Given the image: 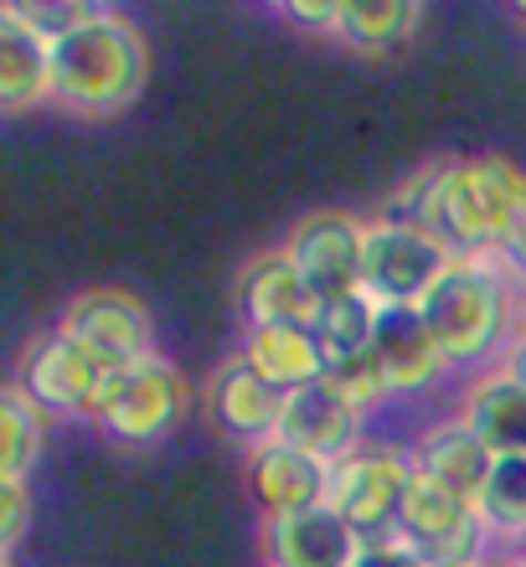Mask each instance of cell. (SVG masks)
<instances>
[{
  "mask_svg": "<svg viewBox=\"0 0 526 567\" xmlns=\"http://www.w3.org/2000/svg\"><path fill=\"white\" fill-rule=\"evenodd\" d=\"M42 449H47V413L21 388L6 382V392H0V480L27 485L31 470L42 464Z\"/></svg>",
  "mask_w": 526,
  "mask_h": 567,
  "instance_id": "ffe728a7",
  "label": "cell"
},
{
  "mask_svg": "<svg viewBox=\"0 0 526 567\" xmlns=\"http://www.w3.org/2000/svg\"><path fill=\"white\" fill-rule=\"evenodd\" d=\"M238 357L254 367L264 382H274L279 392H300L326 382V351H320L310 326H254L243 330Z\"/></svg>",
  "mask_w": 526,
  "mask_h": 567,
  "instance_id": "e0dca14e",
  "label": "cell"
},
{
  "mask_svg": "<svg viewBox=\"0 0 526 567\" xmlns=\"http://www.w3.org/2000/svg\"><path fill=\"white\" fill-rule=\"evenodd\" d=\"M114 372H120V367H109V361L99 357V351H89L78 336L52 326V330H37V336L21 346L11 388L27 392L47 419H93Z\"/></svg>",
  "mask_w": 526,
  "mask_h": 567,
  "instance_id": "5b68a950",
  "label": "cell"
},
{
  "mask_svg": "<svg viewBox=\"0 0 526 567\" xmlns=\"http://www.w3.org/2000/svg\"><path fill=\"white\" fill-rule=\"evenodd\" d=\"M285 403H289V392H279L274 382H264V377H258L238 351L217 361L212 377H207V419H212V429L223 433L227 444H238L243 454L279 439Z\"/></svg>",
  "mask_w": 526,
  "mask_h": 567,
  "instance_id": "30bf717a",
  "label": "cell"
},
{
  "mask_svg": "<svg viewBox=\"0 0 526 567\" xmlns=\"http://www.w3.org/2000/svg\"><path fill=\"white\" fill-rule=\"evenodd\" d=\"M326 388L341 392V398H347L357 413H377V408L392 398L388 372H382V357H377V346H372V351H361V357L331 361V367H326Z\"/></svg>",
  "mask_w": 526,
  "mask_h": 567,
  "instance_id": "cb8c5ba5",
  "label": "cell"
},
{
  "mask_svg": "<svg viewBox=\"0 0 526 567\" xmlns=\"http://www.w3.org/2000/svg\"><path fill=\"white\" fill-rule=\"evenodd\" d=\"M475 511H481V522L491 526V537L501 547H516L522 553L526 542V454H501L491 480L481 485L475 495Z\"/></svg>",
  "mask_w": 526,
  "mask_h": 567,
  "instance_id": "7402d4cb",
  "label": "cell"
},
{
  "mask_svg": "<svg viewBox=\"0 0 526 567\" xmlns=\"http://www.w3.org/2000/svg\"><path fill=\"white\" fill-rule=\"evenodd\" d=\"M496 367H501L506 377H516V382L526 388V330H516V341L506 346V357H501Z\"/></svg>",
  "mask_w": 526,
  "mask_h": 567,
  "instance_id": "f1b7e54d",
  "label": "cell"
},
{
  "mask_svg": "<svg viewBox=\"0 0 526 567\" xmlns=\"http://www.w3.org/2000/svg\"><path fill=\"white\" fill-rule=\"evenodd\" d=\"M522 553H526V542H522Z\"/></svg>",
  "mask_w": 526,
  "mask_h": 567,
  "instance_id": "d6a6232c",
  "label": "cell"
},
{
  "mask_svg": "<svg viewBox=\"0 0 526 567\" xmlns=\"http://www.w3.org/2000/svg\"><path fill=\"white\" fill-rule=\"evenodd\" d=\"M279 16H285L289 27H300V31H326V37H336V21H341V0H320V6H285Z\"/></svg>",
  "mask_w": 526,
  "mask_h": 567,
  "instance_id": "4316f807",
  "label": "cell"
},
{
  "mask_svg": "<svg viewBox=\"0 0 526 567\" xmlns=\"http://www.w3.org/2000/svg\"><path fill=\"white\" fill-rule=\"evenodd\" d=\"M285 254L320 305H326V299L361 295L367 223L351 217V212L316 207V212H305V217H295V227H289V238H285Z\"/></svg>",
  "mask_w": 526,
  "mask_h": 567,
  "instance_id": "ba28073f",
  "label": "cell"
},
{
  "mask_svg": "<svg viewBox=\"0 0 526 567\" xmlns=\"http://www.w3.org/2000/svg\"><path fill=\"white\" fill-rule=\"evenodd\" d=\"M516 11H522V16H526V0H522V6H516Z\"/></svg>",
  "mask_w": 526,
  "mask_h": 567,
  "instance_id": "1f68e13d",
  "label": "cell"
},
{
  "mask_svg": "<svg viewBox=\"0 0 526 567\" xmlns=\"http://www.w3.org/2000/svg\"><path fill=\"white\" fill-rule=\"evenodd\" d=\"M516 330H526V284H522V326H516Z\"/></svg>",
  "mask_w": 526,
  "mask_h": 567,
  "instance_id": "4dcf8cb0",
  "label": "cell"
},
{
  "mask_svg": "<svg viewBox=\"0 0 526 567\" xmlns=\"http://www.w3.org/2000/svg\"><path fill=\"white\" fill-rule=\"evenodd\" d=\"M361 423H367V413H357L341 392H331L326 382H316V388L289 392L279 439L295 444V449H305V454H316L320 464H331L336 470L347 454H357V449L367 444V439H361Z\"/></svg>",
  "mask_w": 526,
  "mask_h": 567,
  "instance_id": "5bb4252c",
  "label": "cell"
},
{
  "mask_svg": "<svg viewBox=\"0 0 526 567\" xmlns=\"http://www.w3.org/2000/svg\"><path fill=\"white\" fill-rule=\"evenodd\" d=\"M460 419L485 439L491 454H526V388L501 367L470 377L460 392Z\"/></svg>",
  "mask_w": 526,
  "mask_h": 567,
  "instance_id": "d6986e66",
  "label": "cell"
},
{
  "mask_svg": "<svg viewBox=\"0 0 526 567\" xmlns=\"http://www.w3.org/2000/svg\"><path fill=\"white\" fill-rule=\"evenodd\" d=\"M151 83V42L114 6L52 42V104L78 120H114Z\"/></svg>",
  "mask_w": 526,
  "mask_h": 567,
  "instance_id": "7a4b0ae2",
  "label": "cell"
},
{
  "mask_svg": "<svg viewBox=\"0 0 526 567\" xmlns=\"http://www.w3.org/2000/svg\"><path fill=\"white\" fill-rule=\"evenodd\" d=\"M408 485H413V454L392 444H361L331 470V511L357 532L361 547L398 542Z\"/></svg>",
  "mask_w": 526,
  "mask_h": 567,
  "instance_id": "52a82bcc",
  "label": "cell"
},
{
  "mask_svg": "<svg viewBox=\"0 0 526 567\" xmlns=\"http://www.w3.org/2000/svg\"><path fill=\"white\" fill-rule=\"evenodd\" d=\"M454 254L434 233L403 217H372L367 223V258H361V295H372L382 310H419L429 289L450 274Z\"/></svg>",
  "mask_w": 526,
  "mask_h": 567,
  "instance_id": "8992f818",
  "label": "cell"
},
{
  "mask_svg": "<svg viewBox=\"0 0 526 567\" xmlns=\"http://www.w3.org/2000/svg\"><path fill=\"white\" fill-rule=\"evenodd\" d=\"M351 567H423V557L408 542H372V547H361Z\"/></svg>",
  "mask_w": 526,
  "mask_h": 567,
  "instance_id": "83f0119b",
  "label": "cell"
},
{
  "mask_svg": "<svg viewBox=\"0 0 526 567\" xmlns=\"http://www.w3.org/2000/svg\"><path fill=\"white\" fill-rule=\"evenodd\" d=\"M388 217L419 223L423 233H434L454 258H496V233H491V217H485L470 155L419 165V171L392 192Z\"/></svg>",
  "mask_w": 526,
  "mask_h": 567,
  "instance_id": "277c9868",
  "label": "cell"
},
{
  "mask_svg": "<svg viewBox=\"0 0 526 567\" xmlns=\"http://www.w3.org/2000/svg\"><path fill=\"white\" fill-rule=\"evenodd\" d=\"M357 553L361 537L331 506L264 522V563L269 567H351Z\"/></svg>",
  "mask_w": 526,
  "mask_h": 567,
  "instance_id": "9a60e30c",
  "label": "cell"
},
{
  "mask_svg": "<svg viewBox=\"0 0 526 567\" xmlns=\"http://www.w3.org/2000/svg\"><path fill=\"white\" fill-rule=\"evenodd\" d=\"M454 372H491L522 326V279L501 258H454L419 305Z\"/></svg>",
  "mask_w": 526,
  "mask_h": 567,
  "instance_id": "6da1fadb",
  "label": "cell"
},
{
  "mask_svg": "<svg viewBox=\"0 0 526 567\" xmlns=\"http://www.w3.org/2000/svg\"><path fill=\"white\" fill-rule=\"evenodd\" d=\"M413 470L429 480H439V485H450V491L460 495H481V485L491 480V470H496V454L485 449V439L475 429H470L460 413L454 419H439L429 423V429L413 439Z\"/></svg>",
  "mask_w": 526,
  "mask_h": 567,
  "instance_id": "2e32d148",
  "label": "cell"
},
{
  "mask_svg": "<svg viewBox=\"0 0 526 567\" xmlns=\"http://www.w3.org/2000/svg\"><path fill=\"white\" fill-rule=\"evenodd\" d=\"M37 104H52V42L0 6V109L27 114Z\"/></svg>",
  "mask_w": 526,
  "mask_h": 567,
  "instance_id": "ac0fdd59",
  "label": "cell"
},
{
  "mask_svg": "<svg viewBox=\"0 0 526 567\" xmlns=\"http://www.w3.org/2000/svg\"><path fill=\"white\" fill-rule=\"evenodd\" d=\"M58 326L68 336L99 351L109 367H135V361L155 357V315L145 310V299L120 289V284H93V289H78L68 305H62Z\"/></svg>",
  "mask_w": 526,
  "mask_h": 567,
  "instance_id": "9c48e42d",
  "label": "cell"
},
{
  "mask_svg": "<svg viewBox=\"0 0 526 567\" xmlns=\"http://www.w3.org/2000/svg\"><path fill=\"white\" fill-rule=\"evenodd\" d=\"M377 305L372 295H347V299H326L316 310V341L326 351V361H347V357H361L377 346Z\"/></svg>",
  "mask_w": 526,
  "mask_h": 567,
  "instance_id": "603a6c76",
  "label": "cell"
},
{
  "mask_svg": "<svg viewBox=\"0 0 526 567\" xmlns=\"http://www.w3.org/2000/svg\"><path fill=\"white\" fill-rule=\"evenodd\" d=\"M243 475H248V495L258 501L264 522L331 506V464H320L316 454H305V449L285 444V439L248 449Z\"/></svg>",
  "mask_w": 526,
  "mask_h": 567,
  "instance_id": "8fae6325",
  "label": "cell"
},
{
  "mask_svg": "<svg viewBox=\"0 0 526 567\" xmlns=\"http://www.w3.org/2000/svg\"><path fill=\"white\" fill-rule=\"evenodd\" d=\"M192 408H196L192 377L181 372V361L155 351V357L135 361V367H120L109 377L99 413L89 423L120 449H155L166 439H176L181 423L192 419Z\"/></svg>",
  "mask_w": 526,
  "mask_h": 567,
  "instance_id": "3957f363",
  "label": "cell"
},
{
  "mask_svg": "<svg viewBox=\"0 0 526 567\" xmlns=\"http://www.w3.org/2000/svg\"><path fill=\"white\" fill-rule=\"evenodd\" d=\"M27 526H31V491H27V485L0 480V547H6V557L21 547Z\"/></svg>",
  "mask_w": 526,
  "mask_h": 567,
  "instance_id": "484cf974",
  "label": "cell"
},
{
  "mask_svg": "<svg viewBox=\"0 0 526 567\" xmlns=\"http://www.w3.org/2000/svg\"><path fill=\"white\" fill-rule=\"evenodd\" d=\"M377 357L388 372L392 398H423L454 372L439 336L419 310H382L377 315Z\"/></svg>",
  "mask_w": 526,
  "mask_h": 567,
  "instance_id": "4fadbf2b",
  "label": "cell"
},
{
  "mask_svg": "<svg viewBox=\"0 0 526 567\" xmlns=\"http://www.w3.org/2000/svg\"><path fill=\"white\" fill-rule=\"evenodd\" d=\"M496 567H526V553H512V557H501Z\"/></svg>",
  "mask_w": 526,
  "mask_h": 567,
  "instance_id": "f546056e",
  "label": "cell"
},
{
  "mask_svg": "<svg viewBox=\"0 0 526 567\" xmlns=\"http://www.w3.org/2000/svg\"><path fill=\"white\" fill-rule=\"evenodd\" d=\"M11 11L27 21L37 37H47V42H62L68 31H78L83 21H89L99 6L93 0H11Z\"/></svg>",
  "mask_w": 526,
  "mask_h": 567,
  "instance_id": "d4e9b609",
  "label": "cell"
},
{
  "mask_svg": "<svg viewBox=\"0 0 526 567\" xmlns=\"http://www.w3.org/2000/svg\"><path fill=\"white\" fill-rule=\"evenodd\" d=\"M423 21V6L413 0H388V6H341L336 21V42L347 52H392V47L413 42Z\"/></svg>",
  "mask_w": 526,
  "mask_h": 567,
  "instance_id": "44dd1931",
  "label": "cell"
},
{
  "mask_svg": "<svg viewBox=\"0 0 526 567\" xmlns=\"http://www.w3.org/2000/svg\"><path fill=\"white\" fill-rule=\"evenodd\" d=\"M320 299L310 295V284L289 264L285 243L279 248H258L238 269V315L243 330L254 326H316Z\"/></svg>",
  "mask_w": 526,
  "mask_h": 567,
  "instance_id": "7c38bea8",
  "label": "cell"
}]
</instances>
